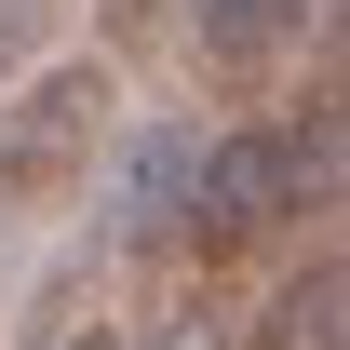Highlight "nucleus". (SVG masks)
I'll use <instances>...</instances> for the list:
<instances>
[{
	"label": "nucleus",
	"mask_w": 350,
	"mask_h": 350,
	"mask_svg": "<svg viewBox=\"0 0 350 350\" xmlns=\"http://www.w3.org/2000/svg\"><path fill=\"white\" fill-rule=\"evenodd\" d=\"M108 122H122V54H27L0 81V229L68 216Z\"/></svg>",
	"instance_id": "obj_1"
},
{
	"label": "nucleus",
	"mask_w": 350,
	"mask_h": 350,
	"mask_svg": "<svg viewBox=\"0 0 350 350\" xmlns=\"http://www.w3.org/2000/svg\"><path fill=\"white\" fill-rule=\"evenodd\" d=\"M297 229H337L323 202H310L297 148H283V122H216L202 135V162H189V229H175V269H229L256 256V243H297Z\"/></svg>",
	"instance_id": "obj_2"
},
{
	"label": "nucleus",
	"mask_w": 350,
	"mask_h": 350,
	"mask_svg": "<svg viewBox=\"0 0 350 350\" xmlns=\"http://www.w3.org/2000/svg\"><path fill=\"white\" fill-rule=\"evenodd\" d=\"M189 162H202V122H108L94 148V202H108V256L122 269H175V229H189Z\"/></svg>",
	"instance_id": "obj_3"
},
{
	"label": "nucleus",
	"mask_w": 350,
	"mask_h": 350,
	"mask_svg": "<svg viewBox=\"0 0 350 350\" xmlns=\"http://www.w3.org/2000/svg\"><path fill=\"white\" fill-rule=\"evenodd\" d=\"M323 27H337V0H189L175 41H189V68H202L216 94H269Z\"/></svg>",
	"instance_id": "obj_4"
},
{
	"label": "nucleus",
	"mask_w": 350,
	"mask_h": 350,
	"mask_svg": "<svg viewBox=\"0 0 350 350\" xmlns=\"http://www.w3.org/2000/svg\"><path fill=\"white\" fill-rule=\"evenodd\" d=\"M229 350H350V256L323 243V229H310L297 256L269 269V297H256V323H243Z\"/></svg>",
	"instance_id": "obj_5"
},
{
	"label": "nucleus",
	"mask_w": 350,
	"mask_h": 350,
	"mask_svg": "<svg viewBox=\"0 0 350 350\" xmlns=\"http://www.w3.org/2000/svg\"><path fill=\"white\" fill-rule=\"evenodd\" d=\"M54 27H68V0H0V81H14L27 54H54Z\"/></svg>",
	"instance_id": "obj_6"
},
{
	"label": "nucleus",
	"mask_w": 350,
	"mask_h": 350,
	"mask_svg": "<svg viewBox=\"0 0 350 350\" xmlns=\"http://www.w3.org/2000/svg\"><path fill=\"white\" fill-rule=\"evenodd\" d=\"M41 350H122V323H108V310H94V323H54Z\"/></svg>",
	"instance_id": "obj_7"
}]
</instances>
